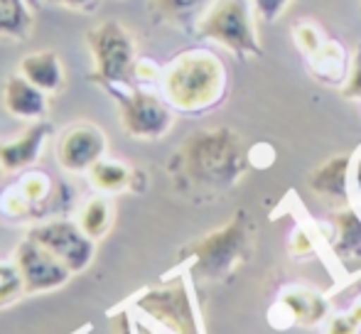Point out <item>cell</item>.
Segmentation results:
<instances>
[{
    "label": "cell",
    "instance_id": "obj_11",
    "mask_svg": "<svg viewBox=\"0 0 361 334\" xmlns=\"http://www.w3.org/2000/svg\"><path fill=\"white\" fill-rule=\"evenodd\" d=\"M52 135V125L47 120H35L23 135L13 140H0V170L25 172L39 160L44 143Z\"/></svg>",
    "mask_w": 361,
    "mask_h": 334
},
{
    "label": "cell",
    "instance_id": "obj_20",
    "mask_svg": "<svg viewBox=\"0 0 361 334\" xmlns=\"http://www.w3.org/2000/svg\"><path fill=\"white\" fill-rule=\"evenodd\" d=\"M79 226L91 236L94 241H101L114 226V204L109 202L106 194H96L91 199L84 202V206L79 209L76 216Z\"/></svg>",
    "mask_w": 361,
    "mask_h": 334
},
{
    "label": "cell",
    "instance_id": "obj_13",
    "mask_svg": "<svg viewBox=\"0 0 361 334\" xmlns=\"http://www.w3.org/2000/svg\"><path fill=\"white\" fill-rule=\"evenodd\" d=\"M49 194H52V180L37 170H25L23 177L18 180V185H13L3 194L0 206L10 216H25L30 209L44 204L49 199Z\"/></svg>",
    "mask_w": 361,
    "mask_h": 334
},
{
    "label": "cell",
    "instance_id": "obj_27",
    "mask_svg": "<svg viewBox=\"0 0 361 334\" xmlns=\"http://www.w3.org/2000/svg\"><path fill=\"white\" fill-rule=\"evenodd\" d=\"M49 5H59V8L76 10V13H91V10L99 8L101 0H44Z\"/></svg>",
    "mask_w": 361,
    "mask_h": 334
},
{
    "label": "cell",
    "instance_id": "obj_16",
    "mask_svg": "<svg viewBox=\"0 0 361 334\" xmlns=\"http://www.w3.org/2000/svg\"><path fill=\"white\" fill-rule=\"evenodd\" d=\"M278 307L290 317L293 325L300 327H314L327 315V302L317 292L305 290V287H293V290L283 292Z\"/></svg>",
    "mask_w": 361,
    "mask_h": 334
},
{
    "label": "cell",
    "instance_id": "obj_15",
    "mask_svg": "<svg viewBox=\"0 0 361 334\" xmlns=\"http://www.w3.org/2000/svg\"><path fill=\"white\" fill-rule=\"evenodd\" d=\"M18 72L37 89H42L44 94H57L64 86V64L52 49H42V52H32L23 57Z\"/></svg>",
    "mask_w": 361,
    "mask_h": 334
},
{
    "label": "cell",
    "instance_id": "obj_31",
    "mask_svg": "<svg viewBox=\"0 0 361 334\" xmlns=\"http://www.w3.org/2000/svg\"><path fill=\"white\" fill-rule=\"evenodd\" d=\"M0 172H3V170H0Z\"/></svg>",
    "mask_w": 361,
    "mask_h": 334
},
{
    "label": "cell",
    "instance_id": "obj_29",
    "mask_svg": "<svg viewBox=\"0 0 361 334\" xmlns=\"http://www.w3.org/2000/svg\"><path fill=\"white\" fill-rule=\"evenodd\" d=\"M357 187H359V192H361V167H359V172H357Z\"/></svg>",
    "mask_w": 361,
    "mask_h": 334
},
{
    "label": "cell",
    "instance_id": "obj_8",
    "mask_svg": "<svg viewBox=\"0 0 361 334\" xmlns=\"http://www.w3.org/2000/svg\"><path fill=\"white\" fill-rule=\"evenodd\" d=\"M25 236L44 246L52 256H57L69 271L81 273L94 263L96 241L72 219H52L44 224H35Z\"/></svg>",
    "mask_w": 361,
    "mask_h": 334
},
{
    "label": "cell",
    "instance_id": "obj_6",
    "mask_svg": "<svg viewBox=\"0 0 361 334\" xmlns=\"http://www.w3.org/2000/svg\"><path fill=\"white\" fill-rule=\"evenodd\" d=\"M197 30L204 39L221 44L236 57H261L263 54L246 0H214L200 18Z\"/></svg>",
    "mask_w": 361,
    "mask_h": 334
},
{
    "label": "cell",
    "instance_id": "obj_21",
    "mask_svg": "<svg viewBox=\"0 0 361 334\" xmlns=\"http://www.w3.org/2000/svg\"><path fill=\"white\" fill-rule=\"evenodd\" d=\"M25 295H27V290H25V280L20 276L18 263L13 258L10 261H0V310L15 305Z\"/></svg>",
    "mask_w": 361,
    "mask_h": 334
},
{
    "label": "cell",
    "instance_id": "obj_4",
    "mask_svg": "<svg viewBox=\"0 0 361 334\" xmlns=\"http://www.w3.org/2000/svg\"><path fill=\"white\" fill-rule=\"evenodd\" d=\"M248 239H251V224L248 216L238 211L224 226L192 241L182 251V261L190 263V271L202 280H221L246 258Z\"/></svg>",
    "mask_w": 361,
    "mask_h": 334
},
{
    "label": "cell",
    "instance_id": "obj_25",
    "mask_svg": "<svg viewBox=\"0 0 361 334\" xmlns=\"http://www.w3.org/2000/svg\"><path fill=\"white\" fill-rule=\"evenodd\" d=\"M290 3H293V0H253L258 18H261L263 23H276V20L288 10Z\"/></svg>",
    "mask_w": 361,
    "mask_h": 334
},
{
    "label": "cell",
    "instance_id": "obj_24",
    "mask_svg": "<svg viewBox=\"0 0 361 334\" xmlns=\"http://www.w3.org/2000/svg\"><path fill=\"white\" fill-rule=\"evenodd\" d=\"M295 37H298L300 49H302L310 59L322 49V37H319V32L312 25H300V27H295Z\"/></svg>",
    "mask_w": 361,
    "mask_h": 334
},
{
    "label": "cell",
    "instance_id": "obj_19",
    "mask_svg": "<svg viewBox=\"0 0 361 334\" xmlns=\"http://www.w3.org/2000/svg\"><path fill=\"white\" fill-rule=\"evenodd\" d=\"M35 8L30 0H0V37L23 42L30 37Z\"/></svg>",
    "mask_w": 361,
    "mask_h": 334
},
{
    "label": "cell",
    "instance_id": "obj_14",
    "mask_svg": "<svg viewBox=\"0 0 361 334\" xmlns=\"http://www.w3.org/2000/svg\"><path fill=\"white\" fill-rule=\"evenodd\" d=\"M349 170L352 158L349 155H334L327 163H322L317 170L310 172L307 185L314 194L332 202H347L349 197Z\"/></svg>",
    "mask_w": 361,
    "mask_h": 334
},
{
    "label": "cell",
    "instance_id": "obj_12",
    "mask_svg": "<svg viewBox=\"0 0 361 334\" xmlns=\"http://www.w3.org/2000/svg\"><path fill=\"white\" fill-rule=\"evenodd\" d=\"M47 96L42 89H37L32 82L23 77V74H13L3 86V106L13 118L20 120H44L47 116Z\"/></svg>",
    "mask_w": 361,
    "mask_h": 334
},
{
    "label": "cell",
    "instance_id": "obj_3",
    "mask_svg": "<svg viewBox=\"0 0 361 334\" xmlns=\"http://www.w3.org/2000/svg\"><path fill=\"white\" fill-rule=\"evenodd\" d=\"M86 47L94 62L91 82L104 91L135 86L138 74V47L135 39L118 20H104L86 32Z\"/></svg>",
    "mask_w": 361,
    "mask_h": 334
},
{
    "label": "cell",
    "instance_id": "obj_28",
    "mask_svg": "<svg viewBox=\"0 0 361 334\" xmlns=\"http://www.w3.org/2000/svg\"><path fill=\"white\" fill-rule=\"evenodd\" d=\"M135 334H157L155 330H150V327L140 325V322H135Z\"/></svg>",
    "mask_w": 361,
    "mask_h": 334
},
{
    "label": "cell",
    "instance_id": "obj_10",
    "mask_svg": "<svg viewBox=\"0 0 361 334\" xmlns=\"http://www.w3.org/2000/svg\"><path fill=\"white\" fill-rule=\"evenodd\" d=\"M106 148H109V140L104 130L94 123L79 120L62 130L54 153L62 170L79 175V172H89L101 158H106Z\"/></svg>",
    "mask_w": 361,
    "mask_h": 334
},
{
    "label": "cell",
    "instance_id": "obj_26",
    "mask_svg": "<svg viewBox=\"0 0 361 334\" xmlns=\"http://www.w3.org/2000/svg\"><path fill=\"white\" fill-rule=\"evenodd\" d=\"M344 96H347V99H361V49L357 52V57H354L352 69H349Z\"/></svg>",
    "mask_w": 361,
    "mask_h": 334
},
{
    "label": "cell",
    "instance_id": "obj_9",
    "mask_svg": "<svg viewBox=\"0 0 361 334\" xmlns=\"http://www.w3.org/2000/svg\"><path fill=\"white\" fill-rule=\"evenodd\" d=\"M13 261L18 263L27 295H39V292L64 287L74 276L57 256H52L44 246H39L30 236H25L18 244V249L13 253Z\"/></svg>",
    "mask_w": 361,
    "mask_h": 334
},
{
    "label": "cell",
    "instance_id": "obj_17",
    "mask_svg": "<svg viewBox=\"0 0 361 334\" xmlns=\"http://www.w3.org/2000/svg\"><path fill=\"white\" fill-rule=\"evenodd\" d=\"M332 251L342 261L361 258V216L349 206L332 216Z\"/></svg>",
    "mask_w": 361,
    "mask_h": 334
},
{
    "label": "cell",
    "instance_id": "obj_1",
    "mask_svg": "<svg viewBox=\"0 0 361 334\" xmlns=\"http://www.w3.org/2000/svg\"><path fill=\"white\" fill-rule=\"evenodd\" d=\"M248 150L231 128L192 133L170 160V177L185 194H219L241 180Z\"/></svg>",
    "mask_w": 361,
    "mask_h": 334
},
{
    "label": "cell",
    "instance_id": "obj_18",
    "mask_svg": "<svg viewBox=\"0 0 361 334\" xmlns=\"http://www.w3.org/2000/svg\"><path fill=\"white\" fill-rule=\"evenodd\" d=\"M86 175H89V182L94 185V190H99L101 194H118L123 190H133L135 182V170H130L121 160L111 158H101Z\"/></svg>",
    "mask_w": 361,
    "mask_h": 334
},
{
    "label": "cell",
    "instance_id": "obj_5",
    "mask_svg": "<svg viewBox=\"0 0 361 334\" xmlns=\"http://www.w3.org/2000/svg\"><path fill=\"white\" fill-rule=\"evenodd\" d=\"M135 307L167 334H204L197 302L185 280L147 287L135 297Z\"/></svg>",
    "mask_w": 361,
    "mask_h": 334
},
{
    "label": "cell",
    "instance_id": "obj_2",
    "mask_svg": "<svg viewBox=\"0 0 361 334\" xmlns=\"http://www.w3.org/2000/svg\"><path fill=\"white\" fill-rule=\"evenodd\" d=\"M160 89L172 111L187 116L204 113L224 101L226 67L209 49H185L162 69Z\"/></svg>",
    "mask_w": 361,
    "mask_h": 334
},
{
    "label": "cell",
    "instance_id": "obj_22",
    "mask_svg": "<svg viewBox=\"0 0 361 334\" xmlns=\"http://www.w3.org/2000/svg\"><path fill=\"white\" fill-rule=\"evenodd\" d=\"M152 10L160 15L167 23H185L195 13H200V8L207 0H150Z\"/></svg>",
    "mask_w": 361,
    "mask_h": 334
},
{
    "label": "cell",
    "instance_id": "obj_7",
    "mask_svg": "<svg viewBox=\"0 0 361 334\" xmlns=\"http://www.w3.org/2000/svg\"><path fill=\"white\" fill-rule=\"evenodd\" d=\"M111 99L118 104V118L123 130L130 138L155 140L170 130L172 125V109L165 99L150 94L145 89H111L106 91Z\"/></svg>",
    "mask_w": 361,
    "mask_h": 334
},
{
    "label": "cell",
    "instance_id": "obj_30",
    "mask_svg": "<svg viewBox=\"0 0 361 334\" xmlns=\"http://www.w3.org/2000/svg\"><path fill=\"white\" fill-rule=\"evenodd\" d=\"M39 3H44V0H30V5H32V8H39Z\"/></svg>",
    "mask_w": 361,
    "mask_h": 334
},
{
    "label": "cell",
    "instance_id": "obj_23",
    "mask_svg": "<svg viewBox=\"0 0 361 334\" xmlns=\"http://www.w3.org/2000/svg\"><path fill=\"white\" fill-rule=\"evenodd\" d=\"M324 334H361V305H354L342 315H334L324 327Z\"/></svg>",
    "mask_w": 361,
    "mask_h": 334
}]
</instances>
